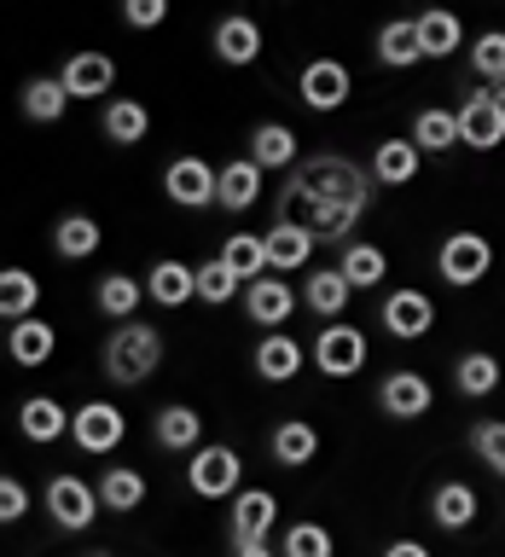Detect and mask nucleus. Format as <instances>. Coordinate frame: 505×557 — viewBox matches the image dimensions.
I'll use <instances>...</instances> for the list:
<instances>
[{
	"label": "nucleus",
	"mask_w": 505,
	"mask_h": 557,
	"mask_svg": "<svg viewBox=\"0 0 505 557\" xmlns=\"http://www.w3.org/2000/svg\"><path fill=\"white\" fill-rule=\"evenodd\" d=\"M372 203V169L348 163V157H308L291 169L285 191H279V221H296L313 233L325 209H366Z\"/></svg>",
	"instance_id": "nucleus-1"
},
{
	"label": "nucleus",
	"mask_w": 505,
	"mask_h": 557,
	"mask_svg": "<svg viewBox=\"0 0 505 557\" xmlns=\"http://www.w3.org/2000/svg\"><path fill=\"white\" fill-rule=\"evenodd\" d=\"M157 366H163V331H157V325L128 320V325H116L111 337H104V377H111L116 389H139V383H151Z\"/></svg>",
	"instance_id": "nucleus-2"
},
{
	"label": "nucleus",
	"mask_w": 505,
	"mask_h": 557,
	"mask_svg": "<svg viewBox=\"0 0 505 557\" xmlns=\"http://www.w3.org/2000/svg\"><path fill=\"white\" fill-rule=\"evenodd\" d=\"M186 482L198 499H238L244 494V459L221 442H204L186 465Z\"/></svg>",
	"instance_id": "nucleus-3"
},
{
	"label": "nucleus",
	"mask_w": 505,
	"mask_h": 557,
	"mask_svg": "<svg viewBox=\"0 0 505 557\" xmlns=\"http://www.w3.org/2000/svg\"><path fill=\"white\" fill-rule=\"evenodd\" d=\"M99 511H104V499H99V487L94 482H82V476H52L47 482V517L59 522L64 534H82V529H94L99 522Z\"/></svg>",
	"instance_id": "nucleus-4"
},
{
	"label": "nucleus",
	"mask_w": 505,
	"mask_h": 557,
	"mask_svg": "<svg viewBox=\"0 0 505 557\" xmlns=\"http://www.w3.org/2000/svg\"><path fill=\"white\" fill-rule=\"evenodd\" d=\"M488 268H494V244L482 233H453V238H442V250H435V273H442L453 290L482 285Z\"/></svg>",
	"instance_id": "nucleus-5"
},
{
	"label": "nucleus",
	"mask_w": 505,
	"mask_h": 557,
	"mask_svg": "<svg viewBox=\"0 0 505 557\" xmlns=\"http://www.w3.org/2000/svg\"><path fill=\"white\" fill-rule=\"evenodd\" d=\"M122 435H128V418H122L116 400H82L70 412V442L82 453H116Z\"/></svg>",
	"instance_id": "nucleus-6"
},
{
	"label": "nucleus",
	"mask_w": 505,
	"mask_h": 557,
	"mask_svg": "<svg viewBox=\"0 0 505 557\" xmlns=\"http://www.w3.org/2000/svg\"><path fill=\"white\" fill-rule=\"evenodd\" d=\"M366 360H372V343H366V331L348 325V320L325 325L320 337H313V366H320L325 377H355Z\"/></svg>",
	"instance_id": "nucleus-7"
},
{
	"label": "nucleus",
	"mask_w": 505,
	"mask_h": 557,
	"mask_svg": "<svg viewBox=\"0 0 505 557\" xmlns=\"http://www.w3.org/2000/svg\"><path fill=\"white\" fill-rule=\"evenodd\" d=\"M459 139L470 151H494L505 146V99L494 87H477V94H465L459 104Z\"/></svg>",
	"instance_id": "nucleus-8"
},
{
	"label": "nucleus",
	"mask_w": 505,
	"mask_h": 557,
	"mask_svg": "<svg viewBox=\"0 0 505 557\" xmlns=\"http://www.w3.org/2000/svg\"><path fill=\"white\" fill-rule=\"evenodd\" d=\"M163 191L181 209H209L221 198V169L204 163V157H174V163L163 169Z\"/></svg>",
	"instance_id": "nucleus-9"
},
{
	"label": "nucleus",
	"mask_w": 505,
	"mask_h": 557,
	"mask_svg": "<svg viewBox=\"0 0 505 557\" xmlns=\"http://www.w3.org/2000/svg\"><path fill=\"white\" fill-rule=\"evenodd\" d=\"M348 87H355V76H348L343 59H313V64H303V76H296V94H303V104H308V111H320V116L343 111Z\"/></svg>",
	"instance_id": "nucleus-10"
},
{
	"label": "nucleus",
	"mask_w": 505,
	"mask_h": 557,
	"mask_svg": "<svg viewBox=\"0 0 505 557\" xmlns=\"http://www.w3.org/2000/svg\"><path fill=\"white\" fill-rule=\"evenodd\" d=\"M378 320H383V331H390V337H401V343H418V337H430V325H435V302H430L424 290L401 285V290L383 296Z\"/></svg>",
	"instance_id": "nucleus-11"
},
{
	"label": "nucleus",
	"mask_w": 505,
	"mask_h": 557,
	"mask_svg": "<svg viewBox=\"0 0 505 557\" xmlns=\"http://www.w3.org/2000/svg\"><path fill=\"white\" fill-rule=\"evenodd\" d=\"M378 407H383V418H395V424H412V418H424L435 407V383L424 372H390L378 383Z\"/></svg>",
	"instance_id": "nucleus-12"
},
{
	"label": "nucleus",
	"mask_w": 505,
	"mask_h": 557,
	"mask_svg": "<svg viewBox=\"0 0 505 557\" xmlns=\"http://www.w3.org/2000/svg\"><path fill=\"white\" fill-rule=\"evenodd\" d=\"M59 82H64V94L70 99H104L116 87V59L111 52H70L64 70H59Z\"/></svg>",
	"instance_id": "nucleus-13"
},
{
	"label": "nucleus",
	"mask_w": 505,
	"mask_h": 557,
	"mask_svg": "<svg viewBox=\"0 0 505 557\" xmlns=\"http://www.w3.org/2000/svg\"><path fill=\"white\" fill-rule=\"evenodd\" d=\"M296 302H303V296L285 285V273H261L256 285H244V313H250L256 325H268V331L285 325L296 313Z\"/></svg>",
	"instance_id": "nucleus-14"
},
{
	"label": "nucleus",
	"mask_w": 505,
	"mask_h": 557,
	"mask_svg": "<svg viewBox=\"0 0 505 557\" xmlns=\"http://www.w3.org/2000/svg\"><path fill=\"white\" fill-rule=\"evenodd\" d=\"M209 41H215V59L233 64V70H250L261 59V24H256L250 12H226Z\"/></svg>",
	"instance_id": "nucleus-15"
},
{
	"label": "nucleus",
	"mask_w": 505,
	"mask_h": 557,
	"mask_svg": "<svg viewBox=\"0 0 505 557\" xmlns=\"http://www.w3.org/2000/svg\"><path fill=\"white\" fill-rule=\"evenodd\" d=\"M279 522V499L268 487H244L233 499V546H256V540H268Z\"/></svg>",
	"instance_id": "nucleus-16"
},
{
	"label": "nucleus",
	"mask_w": 505,
	"mask_h": 557,
	"mask_svg": "<svg viewBox=\"0 0 505 557\" xmlns=\"http://www.w3.org/2000/svg\"><path fill=\"white\" fill-rule=\"evenodd\" d=\"M268 453H273L279 470H303V465L320 459V430H313L308 418H285V424H273V435H268Z\"/></svg>",
	"instance_id": "nucleus-17"
},
{
	"label": "nucleus",
	"mask_w": 505,
	"mask_h": 557,
	"mask_svg": "<svg viewBox=\"0 0 505 557\" xmlns=\"http://www.w3.org/2000/svg\"><path fill=\"white\" fill-rule=\"evenodd\" d=\"M261 238H268V261H273V273H303L308 261H313V244H320V238L308 233V226H296V221H273Z\"/></svg>",
	"instance_id": "nucleus-18"
},
{
	"label": "nucleus",
	"mask_w": 505,
	"mask_h": 557,
	"mask_svg": "<svg viewBox=\"0 0 505 557\" xmlns=\"http://www.w3.org/2000/svg\"><path fill=\"white\" fill-rule=\"evenodd\" d=\"M477 511H482V499H477V487H470V482H442L430 494V522H435V529H447V534H465L470 522H477Z\"/></svg>",
	"instance_id": "nucleus-19"
},
{
	"label": "nucleus",
	"mask_w": 505,
	"mask_h": 557,
	"mask_svg": "<svg viewBox=\"0 0 505 557\" xmlns=\"http://www.w3.org/2000/svg\"><path fill=\"white\" fill-rule=\"evenodd\" d=\"M418 169H424V151L412 139H378L372 146V181L378 186H412Z\"/></svg>",
	"instance_id": "nucleus-20"
},
{
	"label": "nucleus",
	"mask_w": 505,
	"mask_h": 557,
	"mask_svg": "<svg viewBox=\"0 0 505 557\" xmlns=\"http://www.w3.org/2000/svg\"><path fill=\"white\" fill-rule=\"evenodd\" d=\"M303 360H308V348L296 343L291 331H268V337L256 343V377H268V383H291L303 372Z\"/></svg>",
	"instance_id": "nucleus-21"
},
{
	"label": "nucleus",
	"mask_w": 505,
	"mask_h": 557,
	"mask_svg": "<svg viewBox=\"0 0 505 557\" xmlns=\"http://www.w3.org/2000/svg\"><path fill=\"white\" fill-rule=\"evenodd\" d=\"M146 290H151L157 308H186L192 296H198V268H186V261L163 256V261L146 273Z\"/></svg>",
	"instance_id": "nucleus-22"
},
{
	"label": "nucleus",
	"mask_w": 505,
	"mask_h": 557,
	"mask_svg": "<svg viewBox=\"0 0 505 557\" xmlns=\"http://www.w3.org/2000/svg\"><path fill=\"white\" fill-rule=\"evenodd\" d=\"M303 302H308V313H320L325 325H337L343 308L355 302V285H348L337 268H313V278L303 285Z\"/></svg>",
	"instance_id": "nucleus-23"
},
{
	"label": "nucleus",
	"mask_w": 505,
	"mask_h": 557,
	"mask_svg": "<svg viewBox=\"0 0 505 557\" xmlns=\"http://www.w3.org/2000/svg\"><path fill=\"white\" fill-rule=\"evenodd\" d=\"M261 163H250V157H233V163H221V209H233V215H244V209L261 203Z\"/></svg>",
	"instance_id": "nucleus-24"
},
{
	"label": "nucleus",
	"mask_w": 505,
	"mask_h": 557,
	"mask_svg": "<svg viewBox=\"0 0 505 557\" xmlns=\"http://www.w3.org/2000/svg\"><path fill=\"white\" fill-rule=\"evenodd\" d=\"M17 430H24V442L47 447V442H59V435H70V412L52 395H29L24 407H17Z\"/></svg>",
	"instance_id": "nucleus-25"
},
{
	"label": "nucleus",
	"mask_w": 505,
	"mask_h": 557,
	"mask_svg": "<svg viewBox=\"0 0 505 557\" xmlns=\"http://www.w3.org/2000/svg\"><path fill=\"white\" fill-rule=\"evenodd\" d=\"M412 24H418V47H424V59H447V52H459V41H465L459 12H447V7H424Z\"/></svg>",
	"instance_id": "nucleus-26"
},
{
	"label": "nucleus",
	"mask_w": 505,
	"mask_h": 557,
	"mask_svg": "<svg viewBox=\"0 0 505 557\" xmlns=\"http://www.w3.org/2000/svg\"><path fill=\"white\" fill-rule=\"evenodd\" d=\"M146 296H151V290H146V278H134V273H104V278H99V290H94V302H99V313H111L116 325H128Z\"/></svg>",
	"instance_id": "nucleus-27"
},
{
	"label": "nucleus",
	"mask_w": 505,
	"mask_h": 557,
	"mask_svg": "<svg viewBox=\"0 0 505 557\" xmlns=\"http://www.w3.org/2000/svg\"><path fill=\"white\" fill-rule=\"evenodd\" d=\"M7 348H12L17 366H47L52 355H59V331H52L41 313H35V320H17V325L7 331Z\"/></svg>",
	"instance_id": "nucleus-28"
},
{
	"label": "nucleus",
	"mask_w": 505,
	"mask_h": 557,
	"mask_svg": "<svg viewBox=\"0 0 505 557\" xmlns=\"http://www.w3.org/2000/svg\"><path fill=\"white\" fill-rule=\"evenodd\" d=\"M99 499H104V511H116V517H128V511H139L146 505V476L139 470H128V465H111V470H99Z\"/></svg>",
	"instance_id": "nucleus-29"
},
{
	"label": "nucleus",
	"mask_w": 505,
	"mask_h": 557,
	"mask_svg": "<svg viewBox=\"0 0 505 557\" xmlns=\"http://www.w3.org/2000/svg\"><path fill=\"white\" fill-rule=\"evenodd\" d=\"M337 273L355 290H372V285H383V273H390V256H383L378 244H366V238H348L343 256H337Z\"/></svg>",
	"instance_id": "nucleus-30"
},
{
	"label": "nucleus",
	"mask_w": 505,
	"mask_h": 557,
	"mask_svg": "<svg viewBox=\"0 0 505 557\" xmlns=\"http://www.w3.org/2000/svg\"><path fill=\"white\" fill-rule=\"evenodd\" d=\"M250 163H261V169H296V163H303V151H296V128H285V122H261V128L250 134Z\"/></svg>",
	"instance_id": "nucleus-31"
},
{
	"label": "nucleus",
	"mask_w": 505,
	"mask_h": 557,
	"mask_svg": "<svg viewBox=\"0 0 505 557\" xmlns=\"http://www.w3.org/2000/svg\"><path fill=\"white\" fill-rule=\"evenodd\" d=\"M412 146L418 151H453V146H465V139H459V111H447V104H424V111L412 116Z\"/></svg>",
	"instance_id": "nucleus-32"
},
{
	"label": "nucleus",
	"mask_w": 505,
	"mask_h": 557,
	"mask_svg": "<svg viewBox=\"0 0 505 557\" xmlns=\"http://www.w3.org/2000/svg\"><path fill=\"white\" fill-rule=\"evenodd\" d=\"M99 128L111 146H139V139L151 134V111L139 99H111L104 104V116H99Z\"/></svg>",
	"instance_id": "nucleus-33"
},
{
	"label": "nucleus",
	"mask_w": 505,
	"mask_h": 557,
	"mask_svg": "<svg viewBox=\"0 0 505 557\" xmlns=\"http://www.w3.org/2000/svg\"><path fill=\"white\" fill-rule=\"evenodd\" d=\"M35 308H41V278H35L29 268L0 273V313L17 325V320H35Z\"/></svg>",
	"instance_id": "nucleus-34"
},
{
	"label": "nucleus",
	"mask_w": 505,
	"mask_h": 557,
	"mask_svg": "<svg viewBox=\"0 0 505 557\" xmlns=\"http://www.w3.org/2000/svg\"><path fill=\"white\" fill-rule=\"evenodd\" d=\"M221 261L244 278V285H256L261 273H273V261H268V238H261V233H233V238L221 244Z\"/></svg>",
	"instance_id": "nucleus-35"
},
{
	"label": "nucleus",
	"mask_w": 505,
	"mask_h": 557,
	"mask_svg": "<svg viewBox=\"0 0 505 557\" xmlns=\"http://www.w3.org/2000/svg\"><path fill=\"white\" fill-rule=\"evenodd\" d=\"M378 59L390 70H412L424 59V47H418V24L412 17H390V24L378 29Z\"/></svg>",
	"instance_id": "nucleus-36"
},
{
	"label": "nucleus",
	"mask_w": 505,
	"mask_h": 557,
	"mask_svg": "<svg viewBox=\"0 0 505 557\" xmlns=\"http://www.w3.org/2000/svg\"><path fill=\"white\" fill-rule=\"evenodd\" d=\"M453 383H459V395L488 400V395L500 389V355H488V348H470V355H459V366H453Z\"/></svg>",
	"instance_id": "nucleus-37"
},
{
	"label": "nucleus",
	"mask_w": 505,
	"mask_h": 557,
	"mask_svg": "<svg viewBox=\"0 0 505 557\" xmlns=\"http://www.w3.org/2000/svg\"><path fill=\"white\" fill-rule=\"evenodd\" d=\"M157 447L198 453L204 447V418L192 412V407H163V412H157Z\"/></svg>",
	"instance_id": "nucleus-38"
},
{
	"label": "nucleus",
	"mask_w": 505,
	"mask_h": 557,
	"mask_svg": "<svg viewBox=\"0 0 505 557\" xmlns=\"http://www.w3.org/2000/svg\"><path fill=\"white\" fill-rule=\"evenodd\" d=\"M99 244H104V233H99V221H94V215H64L59 226H52V250H59L64 261L99 256Z\"/></svg>",
	"instance_id": "nucleus-39"
},
{
	"label": "nucleus",
	"mask_w": 505,
	"mask_h": 557,
	"mask_svg": "<svg viewBox=\"0 0 505 557\" xmlns=\"http://www.w3.org/2000/svg\"><path fill=\"white\" fill-rule=\"evenodd\" d=\"M64 111H70V94H64L59 76H35V82H24V116H29V122H59Z\"/></svg>",
	"instance_id": "nucleus-40"
},
{
	"label": "nucleus",
	"mask_w": 505,
	"mask_h": 557,
	"mask_svg": "<svg viewBox=\"0 0 505 557\" xmlns=\"http://www.w3.org/2000/svg\"><path fill=\"white\" fill-rule=\"evenodd\" d=\"M470 70L488 82V87H505V35L500 29H482L470 41Z\"/></svg>",
	"instance_id": "nucleus-41"
},
{
	"label": "nucleus",
	"mask_w": 505,
	"mask_h": 557,
	"mask_svg": "<svg viewBox=\"0 0 505 557\" xmlns=\"http://www.w3.org/2000/svg\"><path fill=\"white\" fill-rule=\"evenodd\" d=\"M244 290V278L226 268V261L215 256V261H204L198 268V302H209V308H221V302H233V296Z\"/></svg>",
	"instance_id": "nucleus-42"
},
{
	"label": "nucleus",
	"mask_w": 505,
	"mask_h": 557,
	"mask_svg": "<svg viewBox=\"0 0 505 557\" xmlns=\"http://www.w3.org/2000/svg\"><path fill=\"white\" fill-rule=\"evenodd\" d=\"M470 453H477L494 476H505V418H477V424H470Z\"/></svg>",
	"instance_id": "nucleus-43"
},
{
	"label": "nucleus",
	"mask_w": 505,
	"mask_h": 557,
	"mask_svg": "<svg viewBox=\"0 0 505 557\" xmlns=\"http://www.w3.org/2000/svg\"><path fill=\"white\" fill-rule=\"evenodd\" d=\"M285 557H337L331 552V529L325 522H291L285 529Z\"/></svg>",
	"instance_id": "nucleus-44"
},
{
	"label": "nucleus",
	"mask_w": 505,
	"mask_h": 557,
	"mask_svg": "<svg viewBox=\"0 0 505 557\" xmlns=\"http://www.w3.org/2000/svg\"><path fill=\"white\" fill-rule=\"evenodd\" d=\"M169 17V0H128V7H122V24L128 29H157Z\"/></svg>",
	"instance_id": "nucleus-45"
},
{
	"label": "nucleus",
	"mask_w": 505,
	"mask_h": 557,
	"mask_svg": "<svg viewBox=\"0 0 505 557\" xmlns=\"http://www.w3.org/2000/svg\"><path fill=\"white\" fill-rule=\"evenodd\" d=\"M29 511V487L17 476H0V522H17Z\"/></svg>",
	"instance_id": "nucleus-46"
},
{
	"label": "nucleus",
	"mask_w": 505,
	"mask_h": 557,
	"mask_svg": "<svg viewBox=\"0 0 505 557\" xmlns=\"http://www.w3.org/2000/svg\"><path fill=\"white\" fill-rule=\"evenodd\" d=\"M383 557H430V546H424V540H390Z\"/></svg>",
	"instance_id": "nucleus-47"
},
{
	"label": "nucleus",
	"mask_w": 505,
	"mask_h": 557,
	"mask_svg": "<svg viewBox=\"0 0 505 557\" xmlns=\"http://www.w3.org/2000/svg\"><path fill=\"white\" fill-rule=\"evenodd\" d=\"M233 557H273L268 540H256V546H233Z\"/></svg>",
	"instance_id": "nucleus-48"
},
{
	"label": "nucleus",
	"mask_w": 505,
	"mask_h": 557,
	"mask_svg": "<svg viewBox=\"0 0 505 557\" xmlns=\"http://www.w3.org/2000/svg\"><path fill=\"white\" fill-rule=\"evenodd\" d=\"M94 557H116V552H94Z\"/></svg>",
	"instance_id": "nucleus-49"
}]
</instances>
